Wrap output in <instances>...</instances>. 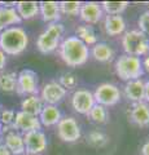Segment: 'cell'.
<instances>
[{"label": "cell", "instance_id": "1", "mask_svg": "<svg viewBox=\"0 0 149 155\" xmlns=\"http://www.w3.org/2000/svg\"><path fill=\"white\" fill-rule=\"evenodd\" d=\"M60 57L65 65L69 67L83 66L88 61L90 51L88 47L75 35L68 36L60 43L59 47Z\"/></svg>", "mask_w": 149, "mask_h": 155}, {"label": "cell", "instance_id": "2", "mask_svg": "<svg viewBox=\"0 0 149 155\" xmlns=\"http://www.w3.org/2000/svg\"><path fill=\"white\" fill-rule=\"evenodd\" d=\"M29 47V35L21 26H13L0 32V49L7 56H20Z\"/></svg>", "mask_w": 149, "mask_h": 155}, {"label": "cell", "instance_id": "3", "mask_svg": "<svg viewBox=\"0 0 149 155\" xmlns=\"http://www.w3.org/2000/svg\"><path fill=\"white\" fill-rule=\"evenodd\" d=\"M64 31L65 28L62 23L60 22L49 23L46 30L38 36V40H36L38 51L43 53V54H49V53L55 52L60 47Z\"/></svg>", "mask_w": 149, "mask_h": 155}, {"label": "cell", "instance_id": "4", "mask_svg": "<svg viewBox=\"0 0 149 155\" xmlns=\"http://www.w3.org/2000/svg\"><path fill=\"white\" fill-rule=\"evenodd\" d=\"M115 74H117L122 80L131 81L140 79V76L144 74V69L141 61L139 57L122 54L115 60Z\"/></svg>", "mask_w": 149, "mask_h": 155}, {"label": "cell", "instance_id": "5", "mask_svg": "<svg viewBox=\"0 0 149 155\" xmlns=\"http://www.w3.org/2000/svg\"><path fill=\"white\" fill-rule=\"evenodd\" d=\"M122 47L126 54L140 57L148 54L149 52V38L140 30L126 31L122 36Z\"/></svg>", "mask_w": 149, "mask_h": 155}, {"label": "cell", "instance_id": "6", "mask_svg": "<svg viewBox=\"0 0 149 155\" xmlns=\"http://www.w3.org/2000/svg\"><path fill=\"white\" fill-rule=\"evenodd\" d=\"M95 104L101 105L104 107H110L119 102L121 100V91L115 84L112 83H103L97 85L93 92Z\"/></svg>", "mask_w": 149, "mask_h": 155}, {"label": "cell", "instance_id": "7", "mask_svg": "<svg viewBox=\"0 0 149 155\" xmlns=\"http://www.w3.org/2000/svg\"><path fill=\"white\" fill-rule=\"evenodd\" d=\"M17 94L20 96H34L38 94V75L30 69L21 70L17 74Z\"/></svg>", "mask_w": 149, "mask_h": 155}, {"label": "cell", "instance_id": "8", "mask_svg": "<svg viewBox=\"0 0 149 155\" xmlns=\"http://www.w3.org/2000/svg\"><path fill=\"white\" fill-rule=\"evenodd\" d=\"M80 128L78 122L71 118V116H66V118H61V120L57 123V136L61 141L64 142H75L80 138Z\"/></svg>", "mask_w": 149, "mask_h": 155}, {"label": "cell", "instance_id": "9", "mask_svg": "<svg viewBox=\"0 0 149 155\" xmlns=\"http://www.w3.org/2000/svg\"><path fill=\"white\" fill-rule=\"evenodd\" d=\"M23 136V143H25L26 154L31 155H40L43 151H46L48 147L47 136L42 130H31Z\"/></svg>", "mask_w": 149, "mask_h": 155}, {"label": "cell", "instance_id": "10", "mask_svg": "<svg viewBox=\"0 0 149 155\" xmlns=\"http://www.w3.org/2000/svg\"><path fill=\"white\" fill-rule=\"evenodd\" d=\"M42 124L38 119V116H32L30 114H26L23 111H17L14 116V122L12 124V130L25 134L31 130H40Z\"/></svg>", "mask_w": 149, "mask_h": 155}, {"label": "cell", "instance_id": "11", "mask_svg": "<svg viewBox=\"0 0 149 155\" xmlns=\"http://www.w3.org/2000/svg\"><path fill=\"white\" fill-rule=\"evenodd\" d=\"M66 96V89L62 88L59 81H49L43 85V88L40 91V98L44 105H52L56 106L57 104H60Z\"/></svg>", "mask_w": 149, "mask_h": 155}, {"label": "cell", "instance_id": "12", "mask_svg": "<svg viewBox=\"0 0 149 155\" xmlns=\"http://www.w3.org/2000/svg\"><path fill=\"white\" fill-rule=\"evenodd\" d=\"M71 106L78 114L88 115L91 109L95 106L93 93L87 89H76L71 96Z\"/></svg>", "mask_w": 149, "mask_h": 155}, {"label": "cell", "instance_id": "13", "mask_svg": "<svg viewBox=\"0 0 149 155\" xmlns=\"http://www.w3.org/2000/svg\"><path fill=\"white\" fill-rule=\"evenodd\" d=\"M103 8L99 3L96 2H86L82 3L80 11H79V18L86 25H96L101 21L103 18Z\"/></svg>", "mask_w": 149, "mask_h": 155}, {"label": "cell", "instance_id": "14", "mask_svg": "<svg viewBox=\"0 0 149 155\" xmlns=\"http://www.w3.org/2000/svg\"><path fill=\"white\" fill-rule=\"evenodd\" d=\"M128 120L137 127H149V106L145 102L134 104L131 111L128 113Z\"/></svg>", "mask_w": 149, "mask_h": 155}, {"label": "cell", "instance_id": "15", "mask_svg": "<svg viewBox=\"0 0 149 155\" xmlns=\"http://www.w3.org/2000/svg\"><path fill=\"white\" fill-rule=\"evenodd\" d=\"M22 22L21 17L14 7L0 5V32L13 26H20Z\"/></svg>", "mask_w": 149, "mask_h": 155}, {"label": "cell", "instance_id": "16", "mask_svg": "<svg viewBox=\"0 0 149 155\" xmlns=\"http://www.w3.org/2000/svg\"><path fill=\"white\" fill-rule=\"evenodd\" d=\"M4 146H5L12 155H23L25 151V143H23V136L16 130H9L4 136Z\"/></svg>", "mask_w": 149, "mask_h": 155}, {"label": "cell", "instance_id": "17", "mask_svg": "<svg viewBox=\"0 0 149 155\" xmlns=\"http://www.w3.org/2000/svg\"><path fill=\"white\" fill-rule=\"evenodd\" d=\"M39 14L42 19L48 23H56L61 19L60 5L56 2H42L39 3Z\"/></svg>", "mask_w": 149, "mask_h": 155}, {"label": "cell", "instance_id": "18", "mask_svg": "<svg viewBox=\"0 0 149 155\" xmlns=\"http://www.w3.org/2000/svg\"><path fill=\"white\" fill-rule=\"evenodd\" d=\"M38 119H39L43 127H53V125H57V123L61 120V111L57 106L44 105Z\"/></svg>", "mask_w": 149, "mask_h": 155}, {"label": "cell", "instance_id": "19", "mask_svg": "<svg viewBox=\"0 0 149 155\" xmlns=\"http://www.w3.org/2000/svg\"><path fill=\"white\" fill-rule=\"evenodd\" d=\"M104 28L109 36H118L126 31V21L122 16H107L104 19Z\"/></svg>", "mask_w": 149, "mask_h": 155}, {"label": "cell", "instance_id": "20", "mask_svg": "<svg viewBox=\"0 0 149 155\" xmlns=\"http://www.w3.org/2000/svg\"><path fill=\"white\" fill-rule=\"evenodd\" d=\"M124 96L132 102H143L144 100V81L141 79L127 81L124 85Z\"/></svg>", "mask_w": 149, "mask_h": 155}, {"label": "cell", "instance_id": "21", "mask_svg": "<svg viewBox=\"0 0 149 155\" xmlns=\"http://www.w3.org/2000/svg\"><path fill=\"white\" fill-rule=\"evenodd\" d=\"M14 8L22 21L32 19L39 14V3L36 2H17Z\"/></svg>", "mask_w": 149, "mask_h": 155}, {"label": "cell", "instance_id": "22", "mask_svg": "<svg viewBox=\"0 0 149 155\" xmlns=\"http://www.w3.org/2000/svg\"><path fill=\"white\" fill-rule=\"evenodd\" d=\"M43 106H44V104H43L42 98L38 94L26 96L21 101V111H23L26 114H30L32 116H39Z\"/></svg>", "mask_w": 149, "mask_h": 155}, {"label": "cell", "instance_id": "23", "mask_svg": "<svg viewBox=\"0 0 149 155\" xmlns=\"http://www.w3.org/2000/svg\"><path fill=\"white\" fill-rule=\"evenodd\" d=\"M92 57L99 62H110L114 58V51L107 43H96L92 48Z\"/></svg>", "mask_w": 149, "mask_h": 155}, {"label": "cell", "instance_id": "24", "mask_svg": "<svg viewBox=\"0 0 149 155\" xmlns=\"http://www.w3.org/2000/svg\"><path fill=\"white\" fill-rule=\"evenodd\" d=\"M76 38L82 40L86 45H95L97 43V36H96V32L92 28V26L90 25H80L76 27L75 30Z\"/></svg>", "mask_w": 149, "mask_h": 155}, {"label": "cell", "instance_id": "25", "mask_svg": "<svg viewBox=\"0 0 149 155\" xmlns=\"http://www.w3.org/2000/svg\"><path fill=\"white\" fill-rule=\"evenodd\" d=\"M17 88V72H2L0 74V91L4 93H13Z\"/></svg>", "mask_w": 149, "mask_h": 155}, {"label": "cell", "instance_id": "26", "mask_svg": "<svg viewBox=\"0 0 149 155\" xmlns=\"http://www.w3.org/2000/svg\"><path fill=\"white\" fill-rule=\"evenodd\" d=\"M100 5L108 16H121L128 7V2H103Z\"/></svg>", "mask_w": 149, "mask_h": 155}, {"label": "cell", "instance_id": "27", "mask_svg": "<svg viewBox=\"0 0 149 155\" xmlns=\"http://www.w3.org/2000/svg\"><path fill=\"white\" fill-rule=\"evenodd\" d=\"M88 118L97 124H105L109 120V113H108L107 107L95 104V106L88 113Z\"/></svg>", "mask_w": 149, "mask_h": 155}, {"label": "cell", "instance_id": "28", "mask_svg": "<svg viewBox=\"0 0 149 155\" xmlns=\"http://www.w3.org/2000/svg\"><path fill=\"white\" fill-rule=\"evenodd\" d=\"M109 142L107 134H104L100 130H92L87 136V143L92 147H104Z\"/></svg>", "mask_w": 149, "mask_h": 155}, {"label": "cell", "instance_id": "29", "mask_svg": "<svg viewBox=\"0 0 149 155\" xmlns=\"http://www.w3.org/2000/svg\"><path fill=\"white\" fill-rule=\"evenodd\" d=\"M60 5V11L61 14H68V16L75 17L79 16V11H80V2H61L59 3Z\"/></svg>", "mask_w": 149, "mask_h": 155}, {"label": "cell", "instance_id": "30", "mask_svg": "<svg viewBox=\"0 0 149 155\" xmlns=\"http://www.w3.org/2000/svg\"><path fill=\"white\" fill-rule=\"evenodd\" d=\"M59 83L62 88H65L68 91V89H73L78 85V79H76V76L74 74H71V72H65V74H62L60 76Z\"/></svg>", "mask_w": 149, "mask_h": 155}, {"label": "cell", "instance_id": "31", "mask_svg": "<svg viewBox=\"0 0 149 155\" xmlns=\"http://www.w3.org/2000/svg\"><path fill=\"white\" fill-rule=\"evenodd\" d=\"M14 116H16V111L12 109H3L0 113V125L2 127H11L14 122Z\"/></svg>", "mask_w": 149, "mask_h": 155}, {"label": "cell", "instance_id": "32", "mask_svg": "<svg viewBox=\"0 0 149 155\" xmlns=\"http://www.w3.org/2000/svg\"><path fill=\"white\" fill-rule=\"evenodd\" d=\"M137 25L139 30L149 38V11H145L140 14V17L137 19Z\"/></svg>", "mask_w": 149, "mask_h": 155}, {"label": "cell", "instance_id": "33", "mask_svg": "<svg viewBox=\"0 0 149 155\" xmlns=\"http://www.w3.org/2000/svg\"><path fill=\"white\" fill-rule=\"evenodd\" d=\"M7 66V54L0 49V71H3Z\"/></svg>", "mask_w": 149, "mask_h": 155}, {"label": "cell", "instance_id": "34", "mask_svg": "<svg viewBox=\"0 0 149 155\" xmlns=\"http://www.w3.org/2000/svg\"><path fill=\"white\" fill-rule=\"evenodd\" d=\"M144 100L149 102V80L144 81Z\"/></svg>", "mask_w": 149, "mask_h": 155}, {"label": "cell", "instance_id": "35", "mask_svg": "<svg viewBox=\"0 0 149 155\" xmlns=\"http://www.w3.org/2000/svg\"><path fill=\"white\" fill-rule=\"evenodd\" d=\"M141 155H149V141H147L141 147Z\"/></svg>", "mask_w": 149, "mask_h": 155}, {"label": "cell", "instance_id": "36", "mask_svg": "<svg viewBox=\"0 0 149 155\" xmlns=\"http://www.w3.org/2000/svg\"><path fill=\"white\" fill-rule=\"evenodd\" d=\"M0 155H12V154L9 153V150L3 143H0Z\"/></svg>", "mask_w": 149, "mask_h": 155}, {"label": "cell", "instance_id": "37", "mask_svg": "<svg viewBox=\"0 0 149 155\" xmlns=\"http://www.w3.org/2000/svg\"><path fill=\"white\" fill-rule=\"evenodd\" d=\"M141 65H143V69L149 71V56L145 57V60H144V62H141Z\"/></svg>", "mask_w": 149, "mask_h": 155}, {"label": "cell", "instance_id": "38", "mask_svg": "<svg viewBox=\"0 0 149 155\" xmlns=\"http://www.w3.org/2000/svg\"><path fill=\"white\" fill-rule=\"evenodd\" d=\"M0 137H2V125H0Z\"/></svg>", "mask_w": 149, "mask_h": 155}, {"label": "cell", "instance_id": "39", "mask_svg": "<svg viewBox=\"0 0 149 155\" xmlns=\"http://www.w3.org/2000/svg\"><path fill=\"white\" fill-rule=\"evenodd\" d=\"M2 110H3V107H2V105H0V113H2Z\"/></svg>", "mask_w": 149, "mask_h": 155}, {"label": "cell", "instance_id": "40", "mask_svg": "<svg viewBox=\"0 0 149 155\" xmlns=\"http://www.w3.org/2000/svg\"><path fill=\"white\" fill-rule=\"evenodd\" d=\"M23 155H31V154H26V153H25V154H23Z\"/></svg>", "mask_w": 149, "mask_h": 155}]
</instances>
